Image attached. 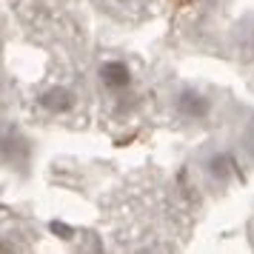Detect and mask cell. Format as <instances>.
<instances>
[{
    "label": "cell",
    "instance_id": "cell-1",
    "mask_svg": "<svg viewBox=\"0 0 254 254\" xmlns=\"http://www.w3.org/2000/svg\"><path fill=\"white\" fill-rule=\"evenodd\" d=\"M97 86L115 103H123L126 97H131L134 89H137V69H134L131 58L103 55L100 63H97Z\"/></svg>",
    "mask_w": 254,
    "mask_h": 254
},
{
    "label": "cell",
    "instance_id": "cell-2",
    "mask_svg": "<svg viewBox=\"0 0 254 254\" xmlns=\"http://www.w3.org/2000/svg\"><path fill=\"white\" fill-rule=\"evenodd\" d=\"M37 109L46 117H58V120L80 115V109H83L80 89H74L71 80L46 83V86L37 92Z\"/></svg>",
    "mask_w": 254,
    "mask_h": 254
},
{
    "label": "cell",
    "instance_id": "cell-3",
    "mask_svg": "<svg viewBox=\"0 0 254 254\" xmlns=\"http://www.w3.org/2000/svg\"><path fill=\"white\" fill-rule=\"evenodd\" d=\"M103 6L109 12L120 17V20H131V17H149L146 12V6H149V0H103Z\"/></svg>",
    "mask_w": 254,
    "mask_h": 254
},
{
    "label": "cell",
    "instance_id": "cell-4",
    "mask_svg": "<svg viewBox=\"0 0 254 254\" xmlns=\"http://www.w3.org/2000/svg\"><path fill=\"white\" fill-rule=\"evenodd\" d=\"M240 49H243V58H246V63H252V66H254V20H249V23H246Z\"/></svg>",
    "mask_w": 254,
    "mask_h": 254
},
{
    "label": "cell",
    "instance_id": "cell-5",
    "mask_svg": "<svg viewBox=\"0 0 254 254\" xmlns=\"http://www.w3.org/2000/svg\"><path fill=\"white\" fill-rule=\"evenodd\" d=\"M0 254H20L14 234L6 229V226H0Z\"/></svg>",
    "mask_w": 254,
    "mask_h": 254
},
{
    "label": "cell",
    "instance_id": "cell-6",
    "mask_svg": "<svg viewBox=\"0 0 254 254\" xmlns=\"http://www.w3.org/2000/svg\"><path fill=\"white\" fill-rule=\"evenodd\" d=\"M249 149H252V157H254V128L249 131Z\"/></svg>",
    "mask_w": 254,
    "mask_h": 254
}]
</instances>
